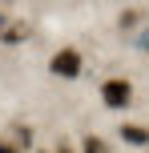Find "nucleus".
Here are the masks:
<instances>
[{"label": "nucleus", "instance_id": "obj_3", "mask_svg": "<svg viewBox=\"0 0 149 153\" xmlns=\"http://www.w3.org/2000/svg\"><path fill=\"white\" fill-rule=\"evenodd\" d=\"M121 137H125L129 145H145V141H149V133L141 129V125H121Z\"/></svg>", "mask_w": 149, "mask_h": 153}, {"label": "nucleus", "instance_id": "obj_7", "mask_svg": "<svg viewBox=\"0 0 149 153\" xmlns=\"http://www.w3.org/2000/svg\"><path fill=\"white\" fill-rule=\"evenodd\" d=\"M61 153H73V149H69V145H61Z\"/></svg>", "mask_w": 149, "mask_h": 153}, {"label": "nucleus", "instance_id": "obj_6", "mask_svg": "<svg viewBox=\"0 0 149 153\" xmlns=\"http://www.w3.org/2000/svg\"><path fill=\"white\" fill-rule=\"evenodd\" d=\"M0 153H16V149H12V145H4V141H0Z\"/></svg>", "mask_w": 149, "mask_h": 153}, {"label": "nucleus", "instance_id": "obj_4", "mask_svg": "<svg viewBox=\"0 0 149 153\" xmlns=\"http://www.w3.org/2000/svg\"><path fill=\"white\" fill-rule=\"evenodd\" d=\"M81 153H113V149H109V141H101V137H85Z\"/></svg>", "mask_w": 149, "mask_h": 153}, {"label": "nucleus", "instance_id": "obj_1", "mask_svg": "<svg viewBox=\"0 0 149 153\" xmlns=\"http://www.w3.org/2000/svg\"><path fill=\"white\" fill-rule=\"evenodd\" d=\"M101 101H105L109 109H125L129 101H133V85L113 76V81H105V85H101Z\"/></svg>", "mask_w": 149, "mask_h": 153}, {"label": "nucleus", "instance_id": "obj_2", "mask_svg": "<svg viewBox=\"0 0 149 153\" xmlns=\"http://www.w3.org/2000/svg\"><path fill=\"white\" fill-rule=\"evenodd\" d=\"M48 69H53L56 76H77L81 73V53H77V48H61V53H53Z\"/></svg>", "mask_w": 149, "mask_h": 153}, {"label": "nucleus", "instance_id": "obj_5", "mask_svg": "<svg viewBox=\"0 0 149 153\" xmlns=\"http://www.w3.org/2000/svg\"><path fill=\"white\" fill-rule=\"evenodd\" d=\"M0 36H4V40H24V36H28V24H8Z\"/></svg>", "mask_w": 149, "mask_h": 153}]
</instances>
